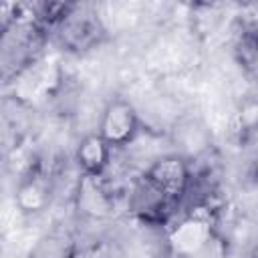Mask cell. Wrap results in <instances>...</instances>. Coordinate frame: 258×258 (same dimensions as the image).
Wrapping results in <instances>:
<instances>
[{
	"label": "cell",
	"mask_w": 258,
	"mask_h": 258,
	"mask_svg": "<svg viewBox=\"0 0 258 258\" xmlns=\"http://www.w3.org/2000/svg\"><path fill=\"white\" fill-rule=\"evenodd\" d=\"M139 179L147 183L157 196H161L171 208L177 210L181 200L191 189V181H194L191 163L181 153H165L153 159L143 169Z\"/></svg>",
	"instance_id": "6da1fadb"
},
{
	"label": "cell",
	"mask_w": 258,
	"mask_h": 258,
	"mask_svg": "<svg viewBox=\"0 0 258 258\" xmlns=\"http://www.w3.org/2000/svg\"><path fill=\"white\" fill-rule=\"evenodd\" d=\"M97 131L113 149L129 147L141 133V117L131 101L115 97L105 105Z\"/></svg>",
	"instance_id": "7a4b0ae2"
},
{
	"label": "cell",
	"mask_w": 258,
	"mask_h": 258,
	"mask_svg": "<svg viewBox=\"0 0 258 258\" xmlns=\"http://www.w3.org/2000/svg\"><path fill=\"white\" fill-rule=\"evenodd\" d=\"M216 220L210 210L198 208L181 216L177 222L171 224L167 232V248L173 258H183L191 254L206 238L216 230Z\"/></svg>",
	"instance_id": "3957f363"
},
{
	"label": "cell",
	"mask_w": 258,
	"mask_h": 258,
	"mask_svg": "<svg viewBox=\"0 0 258 258\" xmlns=\"http://www.w3.org/2000/svg\"><path fill=\"white\" fill-rule=\"evenodd\" d=\"M58 42L71 50V52H87L91 48H95L103 36H105V28L101 24V20L93 14V12H85L81 6L54 30Z\"/></svg>",
	"instance_id": "277c9868"
},
{
	"label": "cell",
	"mask_w": 258,
	"mask_h": 258,
	"mask_svg": "<svg viewBox=\"0 0 258 258\" xmlns=\"http://www.w3.org/2000/svg\"><path fill=\"white\" fill-rule=\"evenodd\" d=\"M117 196L105 175H81L75 189L77 212L85 218L103 220L113 214Z\"/></svg>",
	"instance_id": "5b68a950"
},
{
	"label": "cell",
	"mask_w": 258,
	"mask_h": 258,
	"mask_svg": "<svg viewBox=\"0 0 258 258\" xmlns=\"http://www.w3.org/2000/svg\"><path fill=\"white\" fill-rule=\"evenodd\" d=\"M50 198H52L50 175L40 167H30L16 185L14 202L22 214L34 216L40 214L50 204Z\"/></svg>",
	"instance_id": "8992f818"
},
{
	"label": "cell",
	"mask_w": 258,
	"mask_h": 258,
	"mask_svg": "<svg viewBox=\"0 0 258 258\" xmlns=\"http://www.w3.org/2000/svg\"><path fill=\"white\" fill-rule=\"evenodd\" d=\"M113 151L115 149L101 137L99 131L81 137L75 149V163L81 169V175H107Z\"/></svg>",
	"instance_id": "52a82bcc"
},
{
	"label": "cell",
	"mask_w": 258,
	"mask_h": 258,
	"mask_svg": "<svg viewBox=\"0 0 258 258\" xmlns=\"http://www.w3.org/2000/svg\"><path fill=\"white\" fill-rule=\"evenodd\" d=\"M77 242L62 234H48L36 242L28 258H73Z\"/></svg>",
	"instance_id": "ba28073f"
},
{
	"label": "cell",
	"mask_w": 258,
	"mask_h": 258,
	"mask_svg": "<svg viewBox=\"0 0 258 258\" xmlns=\"http://www.w3.org/2000/svg\"><path fill=\"white\" fill-rule=\"evenodd\" d=\"M230 256V242L224 236V232L220 228H216L204 244H200L191 254L183 256V258H228Z\"/></svg>",
	"instance_id": "9c48e42d"
},
{
	"label": "cell",
	"mask_w": 258,
	"mask_h": 258,
	"mask_svg": "<svg viewBox=\"0 0 258 258\" xmlns=\"http://www.w3.org/2000/svg\"><path fill=\"white\" fill-rule=\"evenodd\" d=\"M73 258H105V252L97 244H89V246H79L77 244Z\"/></svg>",
	"instance_id": "30bf717a"
}]
</instances>
